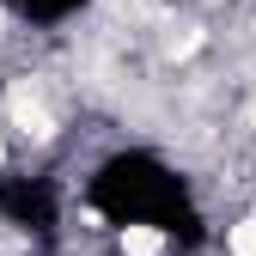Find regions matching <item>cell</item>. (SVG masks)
<instances>
[{
    "label": "cell",
    "mask_w": 256,
    "mask_h": 256,
    "mask_svg": "<svg viewBox=\"0 0 256 256\" xmlns=\"http://www.w3.org/2000/svg\"><path fill=\"white\" fill-rule=\"evenodd\" d=\"M6 110H12V128H24L30 140H49V134H55V116H49V104H43L30 86H12Z\"/></svg>",
    "instance_id": "obj_1"
},
{
    "label": "cell",
    "mask_w": 256,
    "mask_h": 256,
    "mask_svg": "<svg viewBox=\"0 0 256 256\" xmlns=\"http://www.w3.org/2000/svg\"><path fill=\"white\" fill-rule=\"evenodd\" d=\"M122 256H165V238L152 226H128L122 232Z\"/></svg>",
    "instance_id": "obj_2"
},
{
    "label": "cell",
    "mask_w": 256,
    "mask_h": 256,
    "mask_svg": "<svg viewBox=\"0 0 256 256\" xmlns=\"http://www.w3.org/2000/svg\"><path fill=\"white\" fill-rule=\"evenodd\" d=\"M226 250H232V256H256V214L238 220V226L226 232Z\"/></svg>",
    "instance_id": "obj_3"
},
{
    "label": "cell",
    "mask_w": 256,
    "mask_h": 256,
    "mask_svg": "<svg viewBox=\"0 0 256 256\" xmlns=\"http://www.w3.org/2000/svg\"><path fill=\"white\" fill-rule=\"evenodd\" d=\"M0 165H6V146H0Z\"/></svg>",
    "instance_id": "obj_4"
}]
</instances>
